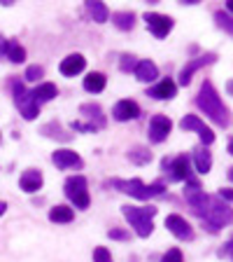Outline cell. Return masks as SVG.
Wrapping results in <instances>:
<instances>
[{
  "mask_svg": "<svg viewBox=\"0 0 233 262\" xmlns=\"http://www.w3.org/2000/svg\"><path fill=\"white\" fill-rule=\"evenodd\" d=\"M163 169L170 171V180H187L191 176V162L187 155H177L175 159H163Z\"/></svg>",
  "mask_w": 233,
  "mask_h": 262,
  "instance_id": "cell-10",
  "label": "cell"
},
{
  "mask_svg": "<svg viewBox=\"0 0 233 262\" xmlns=\"http://www.w3.org/2000/svg\"><path fill=\"white\" fill-rule=\"evenodd\" d=\"M194 164H196V171L198 173H210V169H212V155L208 152L205 147H198L194 152Z\"/></svg>",
  "mask_w": 233,
  "mask_h": 262,
  "instance_id": "cell-23",
  "label": "cell"
},
{
  "mask_svg": "<svg viewBox=\"0 0 233 262\" xmlns=\"http://www.w3.org/2000/svg\"><path fill=\"white\" fill-rule=\"evenodd\" d=\"M84 68H87V59H84L82 54H68L63 61H61V66H59L61 75H65V77L80 75Z\"/></svg>",
  "mask_w": 233,
  "mask_h": 262,
  "instance_id": "cell-16",
  "label": "cell"
},
{
  "mask_svg": "<svg viewBox=\"0 0 233 262\" xmlns=\"http://www.w3.org/2000/svg\"><path fill=\"white\" fill-rule=\"evenodd\" d=\"M133 73H136V77L140 82H154L159 77V68L154 61L145 59V61H138L136 68H133Z\"/></svg>",
  "mask_w": 233,
  "mask_h": 262,
  "instance_id": "cell-20",
  "label": "cell"
},
{
  "mask_svg": "<svg viewBox=\"0 0 233 262\" xmlns=\"http://www.w3.org/2000/svg\"><path fill=\"white\" fill-rule=\"evenodd\" d=\"M87 10L89 14H91V19L96 24H105L110 19V10L105 3H100V0H87Z\"/></svg>",
  "mask_w": 233,
  "mask_h": 262,
  "instance_id": "cell-22",
  "label": "cell"
},
{
  "mask_svg": "<svg viewBox=\"0 0 233 262\" xmlns=\"http://www.w3.org/2000/svg\"><path fill=\"white\" fill-rule=\"evenodd\" d=\"M110 185L117 192H124V194H131V196H136V199H152V196H161L166 192V185H163L161 180H157L154 185H145L140 178H133V180L112 178Z\"/></svg>",
  "mask_w": 233,
  "mask_h": 262,
  "instance_id": "cell-3",
  "label": "cell"
},
{
  "mask_svg": "<svg viewBox=\"0 0 233 262\" xmlns=\"http://www.w3.org/2000/svg\"><path fill=\"white\" fill-rule=\"evenodd\" d=\"M185 196H187V202H189V206L194 208L196 215H198V218H203V215H205V211H208V206H210V196L201 190V183H198L194 176H189V178H187Z\"/></svg>",
  "mask_w": 233,
  "mask_h": 262,
  "instance_id": "cell-8",
  "label": "cell"
},
{
  "mask_svg": "<svg viewBox=\"0 0 233 262\" xmlns=\"http://www.w3.org/2000/svg\"><path fill=\"white\" fill-rule=\"evenodd\" d=\"M42 183H44L42 171H38V169H26L21 173V178H19V185H21V190L28 192V194L38 192L40 187H42Z\"/></svg>",
  "mask_w": 233,
  "mask_h": 262,
  "instance_id": "cell-17",
  "label": "cell"
},
{
  "mask_svg": "<svg viewBox=\"0 0 233 262\" xmlns=\"http://www.w3.org/2000/svg\"><path fill=\"white\" fill-rule=\"evenodd\" d=\"M136 63H138V61H136V56L124 54V56H121V63H119V68H121V71H124V73H131V71H133V68H136Z\"/></svg>",
  "mask_w": 233,
  "mask_h": 262,
  "instance_id": "cell-33",
  "label": "cell"
},
{
  "mask_svg": "<svg viewBox=\"0 0 233 262\" xmlns=\"http://www.w3.org/2000/svg\"><path fill=\"white\" fill-rule=\"evenodd\" d=\"M145 24H147V28L157 35V38H166V35L173 31V26H175L173 16L159 14V12H147V14H145Z\"/></svg>",
  "mask_w": 233,
  "mask_h": 262,
  "instance_id": "cell-9",
  "label": "cell"
},
{
  "mask_svg": "<svg viewBox=\"0 0 233 262\" xmlns=\"http://www.w3.org/2000/svg\"><path fill=\"white\" fill-rule=\"evenodd\" d=\"M219 199H226V204L231 202V187H226V190H219Z\"/></svg>",
  "mask_w": 233,
  "mask_h": 262,
  "instance_id": "cell-36",
  "label": "cell"
},
{
  "mask_svg": "<svg viewBox=\"0 0 233 262\" xmlns=\"http://www.w3.org/2000/svg\"><path fill=\"white\" fill-rule=\"evenodd\" d=\"M166 227H168L170 232H173L177 239H182V241L194 239V229H191V225L187 223L182 215H177V213H173V215L166 218Z\"/></svg>",
  "mask_w": 233,
  "mask_h": 262,
  "instance_id": "cell-14",
  "label": "cell"
},
{
  "mask_svg": "<svg viewBox=\"0 0 233 262\" xmlns=\"http://www.w3.org/2000/svg\"><path fill=\"white\" fill-rule=\"evenodd\" d=\"M42 75H44V68L35 63V66H28V68H26V75H23V77H26L28 82H35L38 77H42Z\"/></svg>",
  "mask_w": 233,
  "mask_h": 262,
  "instance_id": "cell-31",
  "label": "cell"
},
{
  "mask_svg": "<svg viewBox=\"0 0 233 262\" xmlns=\"http://www.w3.org/2000/svg\"><path fill=\"white\" fill-rule=\"evenodd\" d=\"M173 131V122L166 115H154L149 122V141L152 143H163L168 138V134Z\"/></svg>",
  "mask_w": 233,
  "mask_h": 262,
  "instance_id": "cell-12",
  "label": "cell"
},
{
  "mask_svg": "<svg viewBox=\"0 0 233 262\" xmlns=\"http://www.w3.org/2000/svg\"><path fill=\"white\" fill-rule=\"evenodd\" d=\"M128 159L133 164H138V166H145V164L152 162V152L142 145H136V147H131L128 150Z\"/></svg>",
  "mask_w": 233,
  "mask_h": 262,
  "instance_id": "cell-28",
  "label": "cell"
},
{
  "mask_svg": "<svg viewBox=\"0 0 233 262\" xmlns=\"http://www.w3.org/2000/svg\"><path fill=\"white\" fill-rule=\"evenodd\" d=\"M124 218L131 223V227L136 229V234L147 239L154 232V215L159 213L157 206H121Z\"/></svg>",
  "mask_w": 233,
  "mask_h": 262,
  "instance_id": "cell-2",
  "label": "cell"
},
{
  "mask_svg": "<svg viewBox=\"0 0 233 262\" xmlns=\"http://www.w3.org/2000/svg\"><path fill=\"white\" fill-rule=\"evenodd\" d=\"M105 84H108V77H105L103 73H89V75L84 77V89L91 92V94L103 92Z\"/></svg>",
  "mask_w": 233,
  "mask_h": 262,
  "instance_id": "cell-24",
  "label": "cell"
},
{
  "mask_svg": "<svg viewBox=\"0 0 233 262\" xmlns=\"http://www.w3.org/2000/svg\"><path fill=\"white\" fill-rule=\"evenodd\" d=\"M215 61H217V54H203V56H198V59H191L189 63L185 66V68H182V71H179V84H189L191 82V77H194V73L196 71H201L203 66H210V63H215Z\"/></svg>",
  "mask_w": 233,
  "mask_h": 262,
  "instance_id": "cell-13",
  "label": "cell"
},
{
  "mask_svg": "<svg viewBox=\"0 0 233 262\" xmlns=\"http://www.w3.org/2000/svg\"><path fill=\"white\" fill-rule=\"evenodd\" d=\"M51 162H54L59 169H75V166H82V157L75 150H56V152L51 155Z\"/></svg>",
  "mask_w": 233,
  "mask_h": 262,
  "instance_id": "cell-18",
  "label": "cell"
},
{
  "mask_svg": "<svg viewBox=\"0 0 233 262\" xmlns=\"http://www.w3.org/2000/svg\"><path fill=\"white\" fill-rule=\"evenodd\" d=\"M205 229L217 234L222 227L231 225V204H222V199H212L210 196V206H208L205 215H203Z\"/></svg>",
  "mask_w": 233,
  "mask_h": 262,
  "instance_id": "cell-4",
  "label": "cell"
},
{
  "mask_svg": "<svg viewBox=\"0 0 233 262\" xmlns=\"http://www.w3.org/2000/svg\"><path fill=\"white\" fill-rule=\"evenodd\" d=\"M80 115L87 117L89 122H72V131H98L105 126V115L103 108L98 103H82L80 105Z\"/></svg>",
  "mask_w": 233,
  "mask_h": 262,
  "instance_id": "cell-7",
  "label": "cell"
},
{
  "mask_svg": "<svg viewBox=\"0 0 233 262\" xmlns=\"http://www.w3.org/2000/svg\"><path fill=\"white\" fill-rule=\"evenodd\" d=\"M112 115H114V120L117 122L138 120V117H140V105H138L136 101H131V98H124V101H119V103L114 105Z\"/></svg>",
  "mask_w": 233,
  "mask_h": 262,
  "instance_id": "cell-15",
  "label": "cell"
},
{
  "mask_svg": "<svg viewBox=\"0 0 233 262\" xmlns=\"http://www.w3.org/2000/svg\"><path fill=\"white\" fill-rule=\"evenodd\" d=\"M12 94H14V103H16V108L21 110L23 120H35L40 115V105H38V101L33 98V92H28V89L23 87V82L14 80L12 82Z\"/></svg>",
  "mask_w": 233,
  "mask_h": 262,
  "instance_id": "cell-5",
  "label": "cell"
},
{
  "mask_svg": "<svg viewBox=\"0 0 233 262\" xmlns=\"http://www.w3.org/2000/svg\"><path fill=\"white\" fill-rule=\"evenodd\" d=\"M108 236L110 239H128V234H126L124 229H110Z\"/></svg>",
  "mask_w": 233,
  "mask_h": 262,
  "instance_id": "cell-35",
  "label": "cell"
},
{
  "mask_svg": "<svg viewBox=\"0 0 233 262\" xmlns=\"http://www.w3.org/2000/svg\"><path fill=\"white\" fill-rule=\"evenodd\" d=\"M42 134L49 138H56V141H70L72 134H68V131H63V126L59 124V122H49V124L42 126Z\"/></svg>",
  "mask_w": 233,
  "mask_h": 262,
  "instance_id": "cell-27",
  "label": "cell"
},
{
  "mask_svg": "<svg viewBox=\"0 0 233 262\" xmlns=\"http://www.w3.org/2000/svg\"><path fill=\"white\" fill-rule=\"evenodd\" d=\"M179 126H182L185 131H196L198 138H201L205 145H212V143H215V134H212V129L203 124L201 117H196V115H185L182 122H179Z\"/></svg>",
  "mask_w": 233,
  "mask_h": 262,
  "instance_id": "cell-11",
  "label": "cell"
},
{
  "mask_svg": "<svg viewBox=\"0 0 233 262\" xmlns=\"http://www.w3.org/2000/svg\"><path fill=\"white\" fill-rule=\"evenodd\" d=\"M59 96V89H56V84H51V82H42L40 87L33 89V98L38 101V105L47 103V101H51V98Z\"/></svg>",
  "mask_w": 233,
  "mask_h": 262,
  "instance_id": "cell-21",
  "label": "cell"
},
{
  "mask_svg": "<svg viewBox=\"0 0 233 262\" xmlns=\"http://www.w3.org/2000/svg\"><path fill=\"white\" fill-rule=\"evenodd\" d=\"M63 192H65V196L75 204V208H89V204H91L89 185H87V178H84V176H70V178L65 180Z\"/></svg>",
  "mask_w": 233,
  "mask_h": 262,
  "instance_id": "cell-6",
  "label": "cell"
},
{
  "mask_svg": "<svg viewBox=\"0 0 233 262\" xmlns=\"http://www.w3.org/2000/svg\"><path fill=\"white\" fill-rule=\"evenodd\" d=\"M5 47H7V40H5V35L0 33V56H5Z\"/></svg>",
  "mask_w": 233,
  "mask_h": 262,
  "instance_id": "cell-37",
  "label": "cell"
},
{
  "mask_svg": "<svg viewBox=\"0 0 233 262\" xmlns=\"http://www.w3.org/2000/svg\"><path fill=\"white\" fill-rule=\"evenodd\" d=\"M112 24L119 28V31H131V28L136 26V14H133V12H114Z\"/></svg>",
  "mask_w": 233,
  "mask_h": 262,
  "instance_id": "cell-26",
  "label": "cell"
},
{
  "mask_svg": "<svg viewBox=\"0 0 233 262\" xmlns=\"http://www.w3.org/2000/svg\"><path fill=\"white\" fill-rule=\"evenodd\" d=\"M75 218V211L70 206H54L49 211V220L51 223H70Z\"/></svg>",
  "mask_w": 233,
  "mask_h": 262,
  "instance_id": "cell-29",
  "label": "cell"
},
{
  "mask_svg": "<svg viewBox=\"0 0 233 262\" xmlns=\"http://www.w3.org/2000/svg\"><path fill=\"white\" fill-rule=\"evenodd\" d=\"M93 262H112V255L105 246H98L96 251H93Z\"/></svg>",
  "mask_w": 233,
  "mask_h": 262,
  "instance_id": "cell-32",
  "label": "cell"
},
{
  "mask_svg": "<svg viewBox=\"0 0 233 262\" xmlns=\"http://www.w3.org/2000/svg\"><path fill=\"white\" fill-rule=\"evenodd\" d=\"M161 262H185L182 260V251H179V248H170V251L161 257Z\"/></svg>",
  "mask_w": 233,
  "mask_h": 262,
  "instance_id": "cell-34",
  "label": "cell"
},
{
  "mask_svg": "<svg viewBox=\"0 0 233 262\" xmlns=\"http://www.w3.org/2000/svg\"><path fill=\"white\" fill-rule=\"evenodd\" d=\"M215 21H217V26H219V28H224V31L228 33V35L233 33V24H231V14H228V12L217 10V12H215Z\"/></svg>",
  "mask_w": 233,
  "mask_h": 262,
  "instance_id": "cell-30",
  "label": "cell"
},
{
  "mask_svg": "<svg viewBox=\"0 0 233 262\" xmlns=\"http://www.w3.org/2000/svg\"><path fill=\"white\" fill-rule=\"evenodd\" d=\"M0 141H3V134H0Z\"/></svg>",
  "mask_w": 233,
  "mask_h": 262,
  "instance_id": "cell-39",
  "label": "cell"
},
{
  "mask_svg": "<svg viewBox=\"0 0 233 262\" xmlns=\"http://www.w3.org/2000/svg\"><path fill=\"white\" fill-rule=\"evenodd\" d=\"M5 211H7V204H5V202H0V215H3Z\"/></svg>",
  "mask_w": 233,
  "mask_h": 262,
  "instance_id": "cell-38",
  "label": "cell"
},
{
  "mask_svg": "<svg viewBox=\"0 0 233 262\" xmlns=\"http://www.w3.org/2000/svg\"><path fill=\"white\" fill-rule=\"evenodd\" d=\"M196 105H198V108H201L203 113H205L208 117L215 122V124L228 129V124H231L228 108L224 105L222 96L217 94V89H215V84H212L210 80H203L201 92H198V96H196Z\"/></svg>",
  "mask_w": 233,
  "mask_h": 262,
  "instance_id": "cell-1",
  "label": "cell"
},
{
  "mask_svg": "<svg viewBox=\"0 0 233 262\" xmlns=\"http://www.w3.org/2000/svg\"><path fill=\"white\" fill-rule=\"evenodd\" d=\"M175 94H177V84H175L170 77L161 80L159 84H154L152 89H147V96L157 98V101H166V98H173Z\"/></svg>",
  "mask_w": 233,
  "mask_h": 262,
  "instance_id": "cell-19",
  "label": "cell"
},
{
  "mask_svg": "<svg viewBox=\"0 0 233 262\" xmlns=\"http://www.w3.org/2000/svg\"><path fill=\"white\" fill-rule=\"evenodd\" d=\"M5 56L12 61V63H21L26 61V49L19 45V40H7V47H5Z\"/></svg>",
  "mask_w": 233,
  "mask_h": 262,
  "instance_id": "cell-25",
  "label": "cell"
}]
</instances>
